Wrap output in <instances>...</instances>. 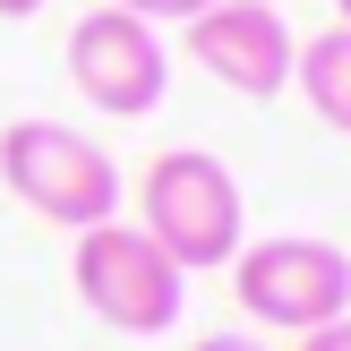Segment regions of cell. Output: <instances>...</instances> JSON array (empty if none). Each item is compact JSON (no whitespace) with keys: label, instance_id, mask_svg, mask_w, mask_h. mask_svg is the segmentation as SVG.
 Listing matches in <instances>:
<instances>
[{"label":"cell","instance_id":"52a82bcc","mask_svg":"<svg viewBox=\"0 0 351 351\" xmlns=\"http://www.w3.org/2000/svg\"><path fill=\"white\" fill-rule=\"evenodd\" d=\"M291 86H300V103H308L335 137H351V26L308 34L300 60H291Z\"/></svg>","mask_w":351,"mask_h":351},{"label":"cell","instance_id":"7a4b0ae2","mask_svg":"<svg viewBox=\"0 0 351 351\" xmlns=\"http://www.w3.org/2000/svg\"><path fill=\"white\" fill-rule=\"evenodd\" d=\"M0 180L26 215L60 223V232H95L120 215V163L69 120H9L0 129Z\"/></svg>","mask_w":351,"mask_h":351},{"label":"cell","instance_id":"277c9868","mask_svg":"<svg viewBox=\"0 0 351 351\" xmlns=\"http://www.w3.org/2000/svg\"><path fill=\"white\" fill-rule=\"evenodd\" d=\"M232 300L240 317L274 326V335H317V326L351 317V249L308 240V232L249 240L232 257Z\"/></svg>","mask_w":351,"mask_h":351},{"label":"cell","instance_id":"5b68a950","mask_svg":"<svg viewBox=\"0 0 351 351\" xmlns=\"http://www.w3.org/2000/svg\"><path fill=\"white\" fill-rule=\"evenodd\" d=\"M69 86L86 95V112H112V120H146L163 112V86H171V43L163 26L129 9H86L69 26Z\"/></svg>","mask_w":351,"mask_h":351},{"label":"cell","instance_id":"ba28073f","mask_svg":"<svg viewBox=\"0 0 351 351\" xmlns=\"http://www.w3.org/2000/svg\"><path fill=\"white\" fill-rule=\"evenodd\" d=\"M112 9L146 17V26H189V17H197V9H215V0H112Z\"/></svg>","mask_w":351,"mask_h":351},{"label":"cell","instance_id":"6da1fadb","mask_svg":"<svg viewBox=\"0 0 351 351\" xmlns=\"http://www.w3.org/2000/svg\"><path fill=\"white\" fill-rule=\"evenodd\" d=\"M137 232L180 274H206L249 249V197L215 146H163L137 171Z\"/></svg>","mask_w":351,"mask_h":351},{"label":"cell","instance_id":"7c38bea8","mask_svg":"<svg viewBox=\"0 0 351 351\" xmlns=\"http://www.w3.org/2000/svg\"><path fill=\"white\" fill-rule=\"evenodd\" d=\"M335 26H351V0H335Z\"/></svg>","mask_w":351,"mask_h":351},{"label":"cell","instance_id":"8992f818","mask_svg":"<svg viewBox=\"0 0 351 351\" xmlns=\"http://www.w3.org/2000/svg\"><path fill=\"white\" fill-rule=\"evenodd\" d=\"M180 43H189V60L215 86H232V95H249V103L291 95L300 34H291V17L274 9V0H215V9H197L180 26Z\"/></svg>","mask_w":351,"mask_h":351},{"label":"cell","instance_id":"3957f363","mask_svg":"<svg viewBox=\"0 0 351 351\" xmlns=\"http://www.w3.org/2000/svg\"><path fill=\"white\" fill-rule=\"evenodd\" d=\"M69 283H77L86 317H103L112 335L154 343V335H171V326H180L189 274L171 266V257L154 249L137 223L112 215V223H95V232H77V249H69Z\"/></svg>","mask_w":351,"mask_h":351},{"label":"cell","instance_id":"30bf717a","mask_svg":"<svg viewBox=\"0 0 351 351\" xmlns=\"http://www.w3.org/2000/svg\"><path fill=\"white\" fill-rule=\"evenodd\" d=\"M189 351H266V343H257V335H197Z\"/></svg>","mask_w":351,"mask_h":351},{"label":"cell","instance_id":"8fae6325","mask_svg":"<svg viewBox=\"0 0 351 351\" xmlns=\"http://www.w3.org/2000/svg\"><path fill=\"white\" fill-rule=\"evenodd\" d=\"M34 9H43V0H0V17H9V26H17V17H34Z\"/></svg>","mask_w":351,"mask_h":351},{"label":"cell","instance_id":"4fadbf2b","mask_svg":"<svg viewBox=\"0 0 351 351\" xmlns=\"http://www.w3.org/2000/svg\"><path fill=\"white\" fill-rule=\"evenodd\" d=\"M274 9H283V0H274Z\"/></svg>","mask_w":351,"mask_h":351},{"label":"cell","instance_id":"9c48e42d","mask_svg":"<svg viewBox=\"0 0 351 351\" xmlns=\"http://www.w3.org/2000/svg\"><path fill=\"white\" fill-rule=\"evenodd\" d=\"M300 351H351V317H335V326H317V335H300Z\"/></svg>","mask_w":351,"mask_h":351}]
</instances>
